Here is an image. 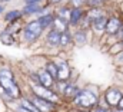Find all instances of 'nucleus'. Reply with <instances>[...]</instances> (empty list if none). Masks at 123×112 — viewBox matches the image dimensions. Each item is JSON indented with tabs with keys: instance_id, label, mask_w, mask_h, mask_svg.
Here are the masks:
<instances>
[{
	"instance_id": "f257e3e1",
	"label": "nucleus",
	"mask_w": 123,
	"mask_h": 112,
	"mask_svg": "<svg viewBox=\"0 0 123 112\" xmlns=\"http://www.w3.org/2000/svg\"><path fill=\"white\" fill-rule=\"evenodd\" d=\"M0 88L6 93L7 99H17L20 96V89L14 82L13 73L9 69H0Z\"/></svg>"
},
{
	"instance_id": "f03ea898",
	"label": "nucleus",
	"mask_w": 123,
	"mask_h": 112,
	"mask_svg": "<svg viewBox=\"0 0 123 112\" xmlns=\"http://www.w3.org/2000/svg\"><path fill=\"white\" fill-rule=\"evenodd\" d=\"M73 102L80 108H93L97 104V95L85 89V91L79 92V95L73 99Z\"/></svg>"
},
{
	"instance_id": "7ed1b4c3",
	"label": "nucleus",
	"mask_w": 123,
	"mask_h": 112,
	"mask_svg": "<svg viewBox=\"0 0 123 112\" xmlns=\"http://www.w3.org/2000/svg\"><path fill=\"white\" fill-rule=\"evenodd\" d=\"M31 89L36 93V96L43 98V99H47V101H52V102L56 104L57 93L53 92V91H50V88H44V86H42V85H39V84H31Z\"/></svg>"
},
{
	"instance_id": "20e7f679",
	"label": "nucleus",
	"mask_w": 123,
	"mask_h": 112,
	"mask_svg": "<svg viewBox=\"0 0 123 112\" xmlns=\"http://www.w3.org/2000/svg\"><path fill=\"white\" fill-rule=\"evenodd\" d=\"M122 98H123V93L116 88H110L105 93V99H106L109 106H117L119 102L122 101Z\"/></svg>"
},
{
	"instance_id": "39448f33",
	"label": "nucleus",
	"mask_w": 123,
	"mask_h": 112,
	"mask_svg": "<svg viewBox=\"0 0 123 112\" xmlns=\"http://www.w3.org/2000/svg\"><path fill=\"white\" fill-rule=\"evenodd\" d=\"M31 102L37 106V109L40 112H53L56 109V104L55 102L47 101V99H43V98H39V96L33 98Z\"/></svg>"
},
{
	"instance_id": "423d86ee",
	"label": "nucleus",
	"mask_w": 123,
	"mask_h": 112,
	"mask_svg": "<svg viewBox=\"0 0 123 112\" xmlns=\"http://www.w3.org/2000/svg\"><path fill=\"white\" fill-rule=\"evenodd\" d=\"M37 84H40L44 88H52L55 85V78L47 72V70H43V72H37Z\"/></svg>"
},
{
	"instance_id": "0eeeda50",
	"label": "nucleus",
	"mask_w": 123,
	"mask_h": 112,
	"mask_svg": "<svg viewBox=\"0 0 123 112\" xmlns=\"http://www.w3.org/2000/svg\"><path fill=\"white\" fill-rule=\"evenodd\" d=\"M123 25L122 22L117 19V17H110L109 20H107V26H106V32L109 33V35H117L120 30H122Z\"/></svg>"
},
{
	"instance_id": "6e6552de",
	"label": "nucleus",
	"mask_w": 123,
	"mask_h": 112,
	"mask_svg": "<svg viewBox=\"0 0 123 112\" xmlns=\"http://www.w3.org/2000/svg\"><path fill=\"white\" fill-rule=\"evenodd\" d=\"M25 30H27L29 33H31V35L36 36V37H40V35H42V32H43L44 29L40 25L39 20H33V22H29V23L25 26Z\"/></svg>"
},
{
	"instance_id": "1a4fd4ad",
	"label": "nucleus",
	"mask_w": 123,
	"mask_h": 112,
	"mask_svg": "<svg viewBox=\"0 0 123 112\" xmlns=\"http://www.w3.org/2000/svg\"><path fill=\"white\" fill-rule=\"evenodd\" d=\"M46 40H47L49 45H52V46H57V45H60V42H62V33L60 32H57V30H55V29H52V30L47 33Z\"/></svg>"
},
{
	"instance_id": "9d476101",
	"label": "nucleus",
	"mask_w": 123,
	"mask_h": 112,
	"mask_svg": "<svg viewBox=\"0 0 123 112\" xmlns=\"http://www.w3.org/2000/svg\"><path fill=\"white\" fill-rule=\"evenodd\" d=\"M39 22H40V25L43 26V29L49 28L53 22H55V16L52 14V13H47V14H43V16H40L39 19H37Z\"/></svg>"
},
{
	"instance_id": "9b49d317",
	"label": "nucleus",
	"mask_w": 123,
	"mask_h": 112,
	"mask_svg": "<svg viewBox=\"0 0 123 112\" xmlns=\"http://www.w3.org/2000/svg\"><path fill=\"white\" fill-rule=\"evenodd\" d=\"M79 89L76 88V85H72V84H67L66 86V89H64V92H63V95H66V96H69V98H76L77 95H79Z\"/></svg>"
},
{
	"instance_id": "f8f14e48",
	"label": "nucleus",
	"mask_w": 123,
	"mask_h": 112,
	"mask_svg": "<svg viewBox=\"0 0 123 112\" xmlns=\"http://www.w3.org/2000/svg\"><path fill=\"white\" fill-rule=\"evenodd\" d=\"M92 26H93V29L97 30V32L106 30V26H107V19H106V16H105V17H100V19H97V20H94L92 23Z\"/></svg>"
},
{
	"instance_id": "ddd939ff",
	"label": "nucleus",
	"mask_w": 123,
	"mask_h": 112,
	"mask_svg": "<svg viewBox=\"0 0 123 112\" xmlns=\"http://www.w3.org/2000/svg\"><path fill=\"white\" fill-rule=\"evenodd\" d=\"M70 76V72H69V68H67V63L66 62H62L60 66H59V79H67Z\"/></svg>"
},
{
	"instance_id": "4468645a",
	"label": "nucleus",
	"mask_w": 123,
	"mask_h": 112,
	"mask_svg": "<svg viewBox=\"0 0 123 112\" xmlns=\"http://www.w3.org/2000/svg\"><path fill=\"white\" fill-rule=\"evenodd\" d=\"M82 16H83L82 9H79V7L73 9V10H72V16H70V23H72V25H76V23L82 19Z\"/></svg>"
},
{
	"instance_id": "2eb2a0df",
	"label": "nucleus",
	"mask_w": 123,
	"mask_h": 112,
	"mask_svg": "<svg viewBox=\"0 0 123 112\" xmlns=\"http://www.w3.org/2000/svg\"><path fill=\"white\" fill-rule=\"evenodd\" d=\"M46 70H47L55 79H59V68H57L53 62H49V63L46 65Z\"/></svg>"
},
{
	"instance_id": "dca6fc26",
	"label": "nucleus",
	"mask_w": 123,
	"mask_h": 112,
	"mask_svg": "<svg viewBox=\"0 0 123 112\" xmlns=\"http://www.w3.org/2000/svg\"><path fill=\"white\" fill-rule=\"evenodd\" d=\"M40 12H42L40 4H29V6H26L25 10H23L25 14H34V13H40Z\"/></svg>"
},
{
	"instance_id": "f3484780",
	"label": "nucleus",
	"mask_w": 123,
	"mask_h": 112,
	"mask_svg": "<svg viewBox=\"0 0 123 112\" xmlns=\"http://www.w3.org/2000/svg\"><path fill=\"white\" fill-rule=\"evenodd\" d=\"M100 17H105V14H103V12H102V10H99V9H94V10H92V12L87 14V19H89L92 23L94 22V20L100 19Z\"/></svg>"
},
{
	"instance_id": "a211bd4d",
	"label": "nucleus",
	"mask_w": 123,
	"mask_h": 112,
	"mask_svg": "<svg viewBox=\"0 0 123 112\" xmlns=\"http://www.w3.org/2000/svg\"><path fill=\"white\" fill-rule=\"evenodd\" d=\"M20 17H22V12H19V10H12V12H9V13L4 16V19H6L7 22L17 20V19H20Z\"/></svg>"
},
{
	"instance_id": "6ab92c4d",
	"label": "nucleus",
	"mask_w": 123,
	"mask_h": 112,
	"mask_svg": "<svg viewBox=\"0 0 123 112\" xmlns=\"http://www.w3.org/2000/svg\"><path fill=\"white\" fill-rule=\"evenodd\" d=\"M53 25H56V29H55V30H57V32H62V33H64V32H66V22H64V20H62L60 17L55 19Z\"/></svg>"
},
{
	"instance_id": "aec40b11",
	"label": "nucleus",
	"mask_w": 123,
	"mask_h": 112,
	"mask_svg": "<svg viewBox=\"0 0 123 112\" xmlns=\"http://www.w3.org/2000/svg\"><path fill=\"white\" fill-rule=\"evenodd\" d=\"M74 40H76L77 45H83V43H86V33H85L83 30L76 32V35H74Z\"/></svg>"
},
{
	"instance_id": "412c9836",
	"label": "nucleus",
	"mask_w": 123,
	"mask_h": 112,
	"mask_svg": "<svg viewBox=\"0 0 123 112\" xmlns=\"http://www.w3.org/2000/svg\"><path fill=\"white\" fill-rule=\"evenodd\" d=\"M70 16H72V10H69L67 7H63L60 12H59V17H60L62 20H64V22H66ZM69 20H70V19H69Z\"/></svg>"
},
{
	"instance_id": "4be33fe9",
	"label": "nucleus",
	"mask_w": 123,
	"mask_h": 112,
	"mask_svg": "<svg viewBox=\"0 0 123 112\" xmlns=\"http://www.w3.org/2000/svg\"><path fill=\"white\" fill-rule=\"evenodd\" d=\"M72 42V36L67 33V32H64V33H62V42H60V45L62 46H67L69 43Z\"/></svg>"
},
{
	"instance_id": "5701e85b",
	"label": "nucleus",
	"mask_w": 123,
	"mask_h": 112,
	"mask_svg": "<svg viewBox=\"0 0 123 112\" xmlns=\"http://www.w3.org/2000/svg\"><path fill=\"white\" fill-rule=\"evenodd\" d=\"M7 37H12L7 32L1 33V42H3V43H6V45H12V43L14 42V39H7Z\"/></svg>"
},
{
	"instance_id": "b1692460",
	"label": "nucleus",
	"mask_w": 123,
	"mask_h": 112,
	"mask_svg": "<svg viewBox=\"0 0 123 112\" xmlns=\"http://www.w3.org/2000/svg\"><path fill=\"white\" fill-rule=\"evenodd\" d=\"M16 112H33V111H30L29 108H26V106H23V105L20 104V105L16 108Z\"/></svg>"
},
{
	"instance_id": "393cba45",
	"label": "nucleus",
	"mask_w": 123,
	"mask_h": 112,
	"mask_svg": "<svg viewBox=\"0 0 123 112\" xmlns=\"http://www.w3.org/2000/svg\"><path fill=\"white\" fill-rule=\"evenodd\" d=\"M116 63H123V50L116 55Z\"/></svg>"
},
{
	"instance_id": "a878e982",
	"label": "nucleus",
	"mask_w": 123,
	"mask_h": 112,
	"mask_svg": "<svg viewBox=\"0 0 123 112\" xmlns=\"http://www.w3.org/2000/svg\"><path fill=\"white\" fill-rule=\"evenodd\" d=\"M42 0H25V3H26V6H29V4H39Z\"/></svg>"
},
{
	"instance_id": "bb28decb",
	"label": "nucleus",
	"mask_w": 123,
	"mask_h": 112,
	"mask_svg": "<svg viewBox=\"0 0 123 112\" xmlns=\"http://www.w3.org/2000/svg\"><path fill=\"white\" fill-rule=\"evenodd\" d=\"M102 1H105V0H89V3H90L92 6H99Z\"/></svg>"
},
{
	"instance_id": "cd10ccee",
	"label": "nucleus",
	"mask_w": 123,
	"mask_h": 112,
	"mask_svg": "<svg viewBox=\"0 0 123 112\" xmlns=\"http://www.w3.org/2000/svg\"><path fill=\"white\" fill-rule=\"evenodd\" d=\"M93 112H110L109 109H106V108H96Z\"/></svg>"
},
{
	"instance_id": "c85d7f7f",
	"label": "nucleus",
	"mask_w": 123,
	"mask_h": 112,
	"mask_svg": "<svg viewBox=\"0 0 123 112\" xmlns=\"http://www.w3.org/2000/svg\"><path fill=\"white\" fill-rule=\"evenodd\" d=\"M49 1V4H56V3H60L62 0H47Z\"/></svg>"
},
{
	"instance_id": "c756f323",
	"label": "nucleus",
	"mask_w": 123,
	"mask_h": 112,
	"mask_svg": "<svg viewBox=\"0 0 123 112\" xmlns=\"http://www.w3.org/2000/svg\"><path fill=\"white\" fill-rule=\"evenodd\" d=\"M116 108H117V109H122V111H123V98H122V101L119 102V105H117Z\"/></svg>"
},
{
	"instance_id": "7c9ffc66",
	"label": "nucleus",
	"mask_w": 123,
	"mask_h": 112,
	"mask_svg": "<svg viewBox=\"0 0 123 112\" xmlns=\"http://www.w3.org/2000/svg\"><path fill=\"white\" fill-rule=\"evenodd\" d=\"M119 36H120V39H122V40H123V28H122V30L119 32Z\"/></svg>"
},
{
	"instance_id": "2f4dec72",
	"label": "nucleus",
	"mask_w": 123,
	"mask_h": 112,
	"mask_svg": "<svg viewBox=\"0 0 123 112\" xmlns=\"http://www.w3.org/2000/svg\"><path fill=\"white\" fill-rule=\"evenodd\" d=\"M73 1H74V4H76V6H79V4H80V0H73Z\"/></svg>"
},
{
	"instance_id": "473e14b6",
	"label": "nucleus",
	"mask_w": 123,
	"mask_h": 112,
	"mask_svg": "<svg viewBox=\"0 0 123 112\" xmlns=\"http://www.w3.org/2000/svg\"><path fill=\"white\" fill-rule=\"evenodd\" d=\"M7 1H10V0H0V3H7Z\"/></svg>"
},
{
	"instance_id": "72a5a7b5",
	"label": "nucleus",
	"mask_w": 123,
	"mask_h": 112,
	"mask_svg": "<svg viewBox=\"0 0 123 112\" xmlns=\"http://www.w3.org/2000/svg\"><path fill=\"white\" fill-rule=\"evenodd\" d=\"M1 13H3V7L0 6V14H1Z\"/></svg>"
},
{
	"instance_id": "f704fd0d",
	"label": "nucleus",
	"mask_w": 123,
	"mask_h": 112,
	"mask_svg": "<svg viewBox=\"0 0 123 112\" xmlns=\"http://www.w3.org/2000/svg\"><path fill=\"white\" fill-rule=\"evenodd\" d=\"M115 112H123L122 109H117V111H115Z\"/></svg>"
}]
</instances>
